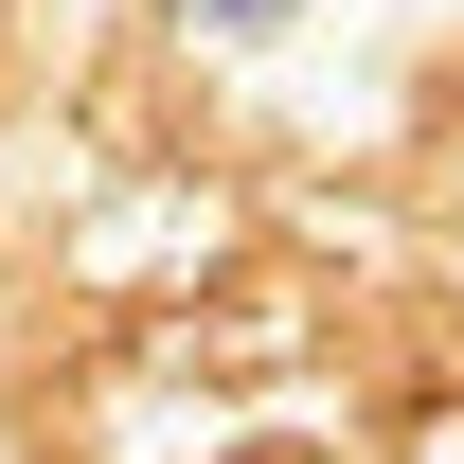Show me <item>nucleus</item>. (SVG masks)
<instances>
[{"mask_svg": "<svg viewBox=\"0 0 464 464\" xmlns=\"http://www.w3.org/2000/svg\"><path fill=\"white\" fill-rule=\"evenodd\" d=\"M179 18H215V36H268V18H286V0H179Z\"/></svg>", "mask_w": 464, "mask_h": 464, "instance_id": "nucleus-1", "label": "nucleus"}]
</instances>
